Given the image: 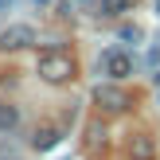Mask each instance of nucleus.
I'll return each mask as SVG.
<instances>
[{
  "label": "nucleus",
  "instance_id": "nucleus-1",
  "mask_svg": "<svg viewBox=\"0 0 160 160\" xmlns=\"http://www.w3.org/2000/svg\"><path fill=\"white\" fill-rule=\"evenodd\" d=\"M35 74L43 78V82H51V86H67L70 78L78 74V62H74V55H70L67 47H55V51H43V55H39Z\"/></svg>",
  "mask_w": 160,
  "mask_h": 160
},
{
  "label": "nucleus",
  "instance_id": "nucleus-2",
  "mask_svg": "<svg viewBox=\"0 0 160 160\" xmlns=\"http://www.w3.org/2000/svg\"><path fill=\"white\" fill-rule=\"evenodd\" d=\"M133 70H137V62H133L129 47H109V51L98 55V74H109V82H121Z\"/></svg>",
  "mask_w": 160,
  "mask_h": 160
},
{
  "label": "nucleus",
  "instance_id": "nucleus-3",
  "mask_svg": "<svg viewBox=\"0 0 160 160\" xmlns=\"http://www.w3.org/2000/svg\"><path fill=\"white\" fill-rule=\"evenodd\" d=\"M90 102L102 109V113H125V109L133 106L129 90H121L117 82H98V86L90 90Z\"/></svg>",
  "mask_w": 160,
  "mask_h": 160
},
{
  "label": "nucleus",
  "instance_id": "nucleus-4",
  "mask_svg": "<svg viewBox=\"0 0 160 160\" xmlns=\"http://www.w3.org/2000/svg\"><path fill=\"white\" fill-rule=\"evenodd\" d=\"M82 148H86V156H102L109 148V129H106L102 117H90L82 125Z\"/></svg>",
  "mask_w": 160,
  "mask_h": 160
},
{
  "label": "nucleus",
  "instance_id": "nucleus-5",
  "mask_svg": "<svg viewBox=\"0 0 160 160\" xmlns=\"http://www.w3.org/2000/svg\"><path fill=\"white\" fill-rule=\"evenodd\" d=\"M31 43H35V28L31 23H12V28L0 31V51L4 55H16V51H23Z\"/></svg>",
  "mask_w": 160,
  "mask_h": 160
},
{
  "label": "nucleus",
  "instance_id": "nucleus-6",
  "mask_svg": "<svg viewBox=\"0 0 160 160\" xmlns=\"http://www.w3.org/2000/svg\"><path fill=\"white\" fill-rule=\"evenodd\" d=\"M59 141H62V129H59V125H39V129H35V137H31V145H35L39 152H51Z\"/></svg>",
  "mask_w": 160,
  "mask_h": 160
},
{
  "label": "nucleus",
  "instance_id": "nucleus-7",
  "mask_svg": "<svg viewBox=\"0 0 160 160\" xmlns=\"http://www.w3.org/2000/svg\"><path fill=\"white\" fill-rule=\"evenodd\" d=\"M129 156L133 160H152V137L133 133V137H129Z\"/></svg>",
  "mask_w": 160,
  "mask_h": 160
},
{
  "label": "nucleus",
  "instance_id": "nucleus-8",
  "mask_svg": "<svg viewBox=\"0 0 160 160\" xmlns=\"http://www.w3.org/2000/svg\"><path fill=\"white\" fill-rule=\"evenodd\" d=\"M20 129V109L12 102H0V133H16Z\"/></svg>",
  "mask_w": 160,
  "mask_h": 160
},
{
  "label": "nucleus",
  "instance_id": "nucleus-9",
  "mask_svg": "<svg viewBox=\"0 0 160 160\" xmlns=\"http://www.w3.org/2000/svg\"><path fill=\"white\" fill-rule=\"evenodd\" d=\"M137 4V0H102L98 4V16H106V20H117L121 12H129V8Z\"/></svg>",
  "mask_w": 160,
  "mask_h": 160
},
{
  "label": "nucleus",
  "instance_id": "nucleus-10",
  "mask_svg": "<svg viewBox=\"0 0 160 160\" xmlns=\"http://www.w3.org/2000/svg\"><path fill=\"white\" fill-rule=\"evenodd\" d=\"M117 39H121L125 47H137L141 39H145V31H141L137 23H121V28H117Z\"/></svg>",
  "mask_w": 160,
  "mask_h": 160
},
{
  "label": "nucleus",
  "instance_id": "nucleus-11",
  "mask_svg": "<svg viewBox=\"0 0 160 160\" xmlns=\"http://www.w3.org/2000/svg\"><path fill=\"white\" fill-rule=\"evenodd\" d=\"M145 67H152V70L160 67V47H152V51H148V59H145Z\"/></svg>",
  "mask_w": 160,
  "mask_h": 160
},
{
  "label": "nucleus",
  "instance_id": "nucleus-12",
  "mask_svg": "<svg viewBox=\"0 0 160 160\" xmlns=\"http://www.w3.org/2000/svg\"><path fill=\"white\" fill-rule=\"evenodd\" d=\"M16 4V0H0V12H8V8H12Z\"/></svg>",
  "mask_w": 160,
  "mask_h": 160
},
{
  "label": "nucleus",
  "instance_id": "nucleus-13",
  "mask_svg": "<svg viewBox=\"0 0 160 160\" xmlns=\"http://www.w3.org/2000/svg\"><path fill=\"white\" fill-rule=\"evenodd\" d=\"M152 86H160V67H156V70H152Z\"/></svg>",
  "mask_w": 160,
  "mask_h": 160
},
{
  "label": "nucleus",
  "instance_id": "nucleus-14",
  "mask_svg": "<svg viewBox=\"0 0 160 160\" xmlns=\"http://www.w3.org/2000/svg\"><path fill=\"white\" fill-rule=\"evenodd\" d=\"M35 4H39V8H47V4H55V0H35Z\"/></svg>",
  "mask_w": 160,
  "mask_h": 160
},
{
  "label": "nucleus",
  "instance_id": "nucleus-15",
  "mask_svg": "<svg viewBox=\"0 0 160 160\" xmlns=\"http://www.w3.org/2000/svg\"><path fill=\"white\" fill-rule=\"evenodd\" d=\"M156 12H160V0H156Z\"/></svg>",
  "mask_w": 160,
  "mask_h": 160
},
{
  "label": "nucleus",
  "instance_id": "nucleus-16",
  "mask_svg": "<svg viewBox=\"0 0 160 160\" xmlns=\"http://www.w3.org/2000/svg\"><path fill=\"white\" fill-rule=\"evenodd\" d=\"M156 102H160V94H156Z\"/></svg>",
  "mask_w": 160,
  "mask_h": 160
},
{
  "label": "nucleus",
  "instance_id": "nucleus-17",
  "mask_svg": "<svg viewBox=\"0 0 160 160\" xmlns=\"http://www.w3.org/2000/svg\"><path fill=\"white\" fill-rule=\"evenodd\" d=\"M4 160H12V156H4Z\"/></svg>",
  "mask_w": 160,
  "mask_h": 160
}]
</instances>
